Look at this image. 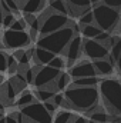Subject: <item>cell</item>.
Listing matches in <instances>:
<instances>
[{"mask_svg":"<svg viewBox=\"0 0 121 123\" xmlns=\"http://www.w3.org/2000/svg\"><path fill=\"white\" fill-rule=\"evenodd\" d=\"M91 7H93L91 12L94 17V25L101 31H113V29L120 22V12L103 3H97Z\"/></svg>","mask_w":121,"mask_h":123,"instance_id":"obj_4","label":"cell"},{"mask_svg":"<svg viewBox=\"0 0 121 123\" xmlns=\"http://www.w3.org/2000/svg\"><path fill=\"white\" fill-rule=\"evenodd\" d=\"M4 123H17V122H16V119H14L11 115H9V116L4 117Z\"/></svg>","mask_w":121,"mask_h":123,"instance_id":"obj_38","label":"cell"},{"mask_svg":"<svg viewBox=\"0 0 121 123\" xmlns=\"http://www.w3.org/2000/svg\"><path fill=\"white\" fill-rule=\"evenodd\" d=\"M73 116H74V115H73L71 112H68V110H61V112H59V113L56 115L53 123H70L71 119H73Z\"/></svg>","mask_w":121,"mask_h":123,"instance_id":"obj_25","label":"cell"},{"mask_svg":"<svg viewBox=\"0 0 121 123\" xmlns=\"http://www.w3.org/2000/svg\"><path fill=\"white\" fill-rule=\"evenodd\" d=\"M17 69H19L17 60H16L11 55H7V72H9L10 74H14V73H17Z\"/></svg>","mask_w":121,"mask_h":123,"instance_id":"obj_27","label":"cell"},{"mask_svg":"<svg viewBox=\"0 0 121 123\" xmlns=\"http://www.w3.org/2000/svg\"><path fill=\"white\" fill-rule=\"evenodd\" d=\"M63 55L66 56V59L68 62V66L71 67L83 55V37L78 36V34H74L73 39L68 42L67 47L64 49Z\"/></svg>","mask_w":121,"mask_h":123,"instance_id":"obj_10","label":"cell"},{"mask_svg":"<svg viewBox=\"0 0 121 123\" xmlns=\"http://www.w3.org/2000/svg\"><path fill=\"white\" fill-rule=\"evenodd\" d=\"M4 3L7 4V7H9V10H10V13H16V14H19V12H20V9H19V6H17V3L14 1V0H4Z\"/></svg>","mask_w":121,"mask_h":123,"instance_id":"obj_35","label":"cell"},{"mask_svg":"<svg viewBox=\"0 0 121 123\" xmlns=\"http://www.w3.org/2000/svg\"><path fill=\"white\" fill-rule=\"evenodd\" d=\"M51 102H53L57 107H67V106H66V99H64L63 92H57V93H56V94L53 96Z\"/></svg>","mask_w":121,"mask_h":123,"instance_id":"obj_31","label":"cell"},{"mask_svg":"<svg viewBox=\"0 0 121 123\" xmlns=\"http://www.w3.org/2000/svg\"><path fill=\"white\" fill-rule=\"evenodd\" d=\"M88 117H90V120L97 122V123H110L111 122V116H110V115L104 110V107H101V106H98L93 113H90Z\"/></svg>","mask_w":121,"mask_h":123,"instance_id":"obj_17","label":"cell"},{"mask_svg":"<svg viewBox=\"0 0 121 123\" xmlns=\"http://www.w3.org/2000/svg\"><path fill=\"white\" fill-rule=\"evenodd\" d=\"M49 9L51 12H54V13L63 14V16H67L68 14V9H67L66 0H50V7Z\"/></svg>","mask_w":121,"mask_h":123,"instance_id":"obj_21","label":"cell"},{"mask_svg":"<svg viewBox=\"0 0 121 123\" xmlns=\"http://www.w3.org/2000/svg\"><path fill=\"white\" fill-rule=\"evenodd\" d=\"M34 102H37L36 100V97H34V94L31 92H22V94L19 96V99L16 100V106L17 107H24V106H29V105H31V103H34Z\"/></svg>","mask_w":121,"mask_h":123,"instance_id":"obj_22","label":"cell"},{"mask_svg":"<svg viewBox=\"0 0 121 123\" xmlns=\"http://www.w3.org/2000/svg\"><path fill=\"white\" fill-rule=\"evenodd\" d=\"M100 0H90V3H91V6H94V4H97Z\"/></svg>","mask_w":121,"mask_h":123,"instance_id":"obj_40","label":"cell"},{"mask_svg":"<svg viewBox=\"0 0 121 123\" xmlns=\"http://www.w3.org/2000/svg\"><path fill=\"white\" fill-rule=\"evenodd\" d=\"M98 96L103 100V107L110 116H120L121 113V83L116 77L100 79Z\"/></svg>","mask_w":121,"mask_h":123,"instance_id":"obj_2","label":"cell"},{"mask_svg":"<svg viewBox=\"0 0 121 123\" xmlns=\"http://www.w3.org/2000/svg\"><path fill=\"white\" fill-rule=\"evenodd\" d=\"M103 4L114 9V10H118L120 12V7H121V0H103Z\"/></svg>","mask_w":121,"mask_h":123,"instance_id":"obj_33","label":"cell"},{"mask_svg":"<svg viewBox=\"0 0 121 123\" xmlns=\"http://www.w3.org/2000/svg\"><path fill=\"white\" fill-rule=\"evenodd\" d=\"M3 96H4V100L7 102V103H11V102H14V99H16V92H14V89H13V86L10 85V82H6L4 85H3Z\"/></svg>","mask_w":121,"mask_h":123,"instance_id":"obj_24","label":"cell"},{"mask_svg":"<svg viewBox=\"0 0 121 123\" xmlns=\"http://www.w3.org/2000/svg\"><path fill=\"white\" fill-rule=\"evenodd\" d=\"M6 70H7V55L3 50H0V73Z\"/></svg>","mask_w":121,"mask_h":123,"instance_id":"obj_34","label":"cell"},{"mask_svg":"<svg viewBox=\"0 0 121 123\" xmlns=\"http://www.w3.org/2000/svg\"><path fill=\"white\" fill-rule=\"evenodd\" d=\"M49 12L43 13L38 19H40V29H38V34L40 36H46V34H50L53 31H57L68 26V17L67 16H63L59 13H54L51 12L50 9H47Z\"/></svg>","mask_w":121,"mask_h":123,"instance_id":"obj_5","label":"cell"},{"mask_svg":"<svg viewBox=\"0 0 121 123\" xmlns=\"http://www.w3.org/2000/svg\"><path fill=\"white\" fill-rule=\"evenodd\" d=\"M78 23H80V26H86V25H93L94 23V17H93V12L90 10H87V12H84L81 16H78Z\"/></svg>","mask_w":121,"mask_h":123,"instance_id":"obj_26","label":"cell"},{"mask_svg":"<svg viewBox=\"0 0 121 123\" xmlns=\"http://www.w3.org/2000/svg\"><path fill=\"white\" fill-rule=\"evenodd\" d=\"M76 33L73 31V29L70 26H66L60 30L53 31L50 34H46V36H40L38 40H37V47H41V49H46L49 52H51L53 55H63L64 53V49L67 47L68 42L73 39Z\"/></svg>","mask_w":121,"mask_h":123,"instance_id":"obj_3","label":"cell"},{"mask_svg":"<svg viewBox=\"0 0 121 123\" xmlns=\"http://www.w3.org/2000/svg\"><path fill=\"white\" fill-rule=\"evenodd\" d=\"M73 80V86H78V87H95L100 82V79L97 76L93 77H81V79H71Z\"/></svg>","mask_w":121,"mask_h":123,"instance_id":"obj_20","label":"cell"},{"mask_svg":"<svg viewBox=\"0 0 121 123\" xmlns=\"http://www.w3.org/2000/svg\"><path fill=\"white\" fill-rule=\"evenodd\" d=\"M3 12H1V7H0V26H1V20H3Z\"/></svg>","mask_w":121,"mask_h":123,"instance_id":"obj_39","label":"cell"},{"mask_svg":"<svg viewBox=\"0 0 121 123\" xmlns=\"http://www.w3.org/2000/svg\"><path fill=\"white\" fill-rule=\"evenodd\" d=\"M47 66H50V67H53V69H57V70H60L66 66V62H64V59L61 57V56H54L51 60L49 62V64Z\"/></svg>","mask_w":121,"mask_h":123,"instance_id":"obj_28","label":"cell"},{"mask_svg":"<svg viewBox=\"0 0 121 123\" xmlns=\"http://www.w3.org/2000/svg\"><path fill=\"white\" fill-rule=\"evenodd\" d=\"M0 123H4V117H3V119H0Z\"/></svg>","mask_w":121,"mask_h":123,"instance_id":"obj_45","label":"cell"},{"mask_svg":"<svg viewBox=\"0 0 121 123\" xmlns=\"http://www.w3.org/2000/svg\"><path fill=\"white\" fill-rule=\"evenodd\" d=\"M44 3L46 0H26L20 10H23L27 14H34V13H38L44 7Z\"/></svg>","mask_w":121,"mask_h":123,"instance_id":"obj_15","label":"cell"},{"mask_svg":"<svg viewBox=\"0 0 121 123\" xmlns=\"http://www.w3.org/2000/svg\"><path fill=\"white\" fill-rule=\"evenodd\" d=\"M66 3L68 9V14H71L73 17H78L84 12L91 9L90 0H66Z\"/></svg>","mask_w":121,"mask_h":123,"instance_id":"obj_12","label":"cell"},{"mask_svg":"<svg viewBox=\"0 0 121 123\" xmlns=\"http://www.w3.org/2000/svg\"><path fill=\"white\" fill-rule=\"evenodd\" d=\"M110 123H121V122H120V120H118V122H110Z\"/></svg>","mask_w":121,"mask_h":123,"instance_id":"obj_46","label":"cell"},{"mask_svg":"<svg viewBox=\"0 0 121 123\" xmlns=\"http://www.w3.org/2000/svg\"><path fill=\"white\" fill-rule=\"evenodd\" d=\"M83 55L91 60H100L108 57V49L94 39H83Z\"/></svg>","mask_w":121,"mask_h":123,"instance_id":"obj_8","label":"cell"},{"mask_svg":"<svg viewBox=\"0 0 121 123\" xmlns=\"http://www.w3.org/2000/svg\"><path fill=\"white\" fill-rule=\"evenodd\" d=\"M43 106H44V109H46V110H47V112H49L51 116H53V113H56V110H57V106H56V105H54L51 100H49V102H44V103H43Z\"/></svg>","mask_w":121,"mask_h":123,"instance_id":"obj_36","label":"cell"},{"mask_svg":"<svg viewBox=\"0 0 121 123\" xmlns=\"http://www.w3.org/2000/svg\"><path fill=\"white\" fill-rule=\"evenodd\" d=\"M56 93L57 92H54V90H51V89H49V87H38L33 94H34V97H36L37 102H40V103L43 102V103H44V102L51 100Z\"/></svg>","mask_w":121,"mask_h":123,"instance_id":"obj_19","label":"cell"},{"mask_svg":"<svg viewBox=\"0 0 121 123\" xmlns=\"http://www.w3.org/2000/svg\"><path fill=\"white\" fill-rule=\"evenodd\" d=\"M59 74H60V70H57V69H53L50 66H38L37 70H36V74H34L33 85L37 89L38 87H46L50 83H53L57 79Z\"/></svg>","mask_w":121,"mask_h":123,"instance_id":"obj_9","label":"cell"},{"mask_svg":"<svg viewBox=\"0 0 121 123\" xmlns=\"http://www.w3.org/2000/svg\"><path fill=\"white\" fill-rule=\"evenodd\" d=\"M87 123H97V122H93V120H87Z\"/></svg>","mask_w":121,"mask_h":123,"instance_id":"obj_44","label":"cell"},{"mask_svg":"<svg viewBox=\"0 0 121 123\" xmlns=\"http://www.w3.org/2000/svg\"><path fill=\"white\" fill-rule=\"evenodd\" d=\"M71 85V77L67 72H60V74L57 76V79L54 80V86L57 89V92H63L66 90L68 86Z\"/></svg>","mask_w":121,"mask_h":123,"instance_id":"obj_18","label":"cell"},{"mask_svg":"<svg viewBox=\"0 0 121 123\" xmlns=\"http://www.w3.org/2000/svg\"><path fill=\"white\" fill-rule=\"evenodd\" d=\"M93 67H94L97 76H111L116 66H114V63L111 62L110 57H107V59L94 60L93 62Z\"/></svg>","mask_w":121,"mask_h":123,"instance_id":"obj_13","label":"cell"},{"mask_svg":"<svg viewBox=\"0 0 121 123\" xmlns=\"http://www.w3.org/2000/svg\"><path fill=\"white\" fill-rule=\"evenodd\" d=\"M16 20V16L13 13H9V14H4L3 16V20H1V27H4L6 30L10 29V26L13 25V22Z\"/></svg>","mask_w":121,"mask_h":123,"instance_id":"obj_32","label":"cell"},{"mask_svg":"<svg viewBox=\"0 0 121 123\" xmlns=\"http://www.w3.org/2000/svg\"><path fill=\"white\" fill-rule=\"evenodd\" d=\"M4 117V115H3V112H0V119H3Z\"/></svg>","mask_w":121,"mask_h":123,"instance_id":"obj_42","label":"cell"},{"mask_svg":"<svg viewBox=\"0 0 121 123\" xmlns=\"http://www.w3.org/2000/svg\"><path fill=\"white\" fill-rule=\"evenodd\" d=\"M68 74H70L71 79H81V77H93V76H97L95 74V70L93 67V62H87V60L74 63L70 67Z\"/></svg>","mask_w":121,"mask_h":123,"instance_id":"obj_11","label":"cell"},{"mask_svg":"<svg viewBox=\"0 0 121 123\" xmlns=\"http://www.w3.org/2000/svg\"><path fill=\"white\" fill-rule=\"evenodd\" d=\"M31 42L29 33L24 31H16L11 29H7L3 33V44L6 49H23L29 46Z\"/></svg>","mask_w":121,"mask_h":123,"instance_id":"obj_7","label":"cell"},{"mask_svg":"<svg viewBox=\"0 0 121 123\" xmlns=\"http://www.w3.org/2000/svg\"><path fill=\"white\" fill-rule=\"evenodd\" d=\"M0 49H1V46H0Z\"/></svg>","mask_w":121,"mask_h":123,"instance_id":"obj_47","label":"cell"},{"mask_svg":"<svg viewBox=\"0 0 121 123\" xmlns=\"http://www.w3.org/2000/svg\"><path fill=\"white\" fill-rule=\"evenodd\" d=\"M80 33L83 34V39H94L98 33H101V30L93 23V25H86V26H80Z\"/></svg>","mask_w":121,"mask_h":123,"instance_id":"obj_23","label":"cell"},{"mask_svg":"<svg viewBox=\"0 0 121 123\" xmlns=\"http://www.w3.org/2000/svg\"><path fill=\"white\" fill-rule=\"evenodd\" d=\"M9 82H10V85L13 86V89H14L16 94L24 92V89L27 87V82L24 80V76H23V73H20V72L14 73V74H13V77H11Z\"/></svg>","mask_w":121,"mask_h":123,"instance_id":"obj_16","label":"cell"},{"mask_svg":"<svg viewBox=\"0 0 121 123\" xmlns=\"http://www.w3.org/2000/svg\"><path fill=\"white\" fill-rule=\"evenodd\" d=\"M38 66H34V67H27L24 72H23V76H24V80L27 82V85L30 83L33 85V80H34V74H36V70H37Z\"/></svg>","mask_w":121,"mask_h":123,"instance_id":"obj_30","label":"cell"},{"mask_svg":"<svg viewBox=\"0 0 121 123\" xmlns=\"http://www.w3.org/2000/svg\"><path fill=\"white\" fill-rule=\"evenodd\" d=\"M26 27H27V25H26V22H24V19H23V17L16 19V20L13 22V25L10 26V29H11V30H16V31H24V30H26Z\"/></svg>","mask_w":121,"mask_h":123,"instance_id":"obj_29","label":"cell"},{"mask_svg":"<svg viewBox=\"0 0 121 123\" xmlns=\"http://www.w3.org/2000/svg\"><path fill=\"white\" fill-rule=\"evenodd\" d=\"M1 80H3V76H1V73H0V85H1Z\"/></svg>","mask_w":121,"mask_h":123,"instance_id":"obj_43","label":"cell"},{"mask_svg":"<svg viewBox=\"0 0 121 123\" xmlns=\"http://www.w3.org/2000/svg\"><path fill=\"white\" fill-rule=\"evenodd\" d=\"M3 109H4V103L0 102V112H3Z\"/></svg>","mask_w":121,"mask_h":123,"instance_id":"obj_41","label":"cell"},{"mask_svg":"<svg viewBox=\"0 0 121 123\" xmlns=\"http://www.w3.org/2000/svg\"><path fill=\"white\" fill-rule=\"evenodd\" d=\"M20 113L30 123H53V116L44 109L43 103L34 102L20 109Z\"/></svg>","mask_w":121,"mask_h":123,"instance_id":"obj_6","label":"cell"},{"mask_svg":"<svg viewBox=\"0 0 121 123\" xmlns=\"http://www.w3.org/2000/svg\"><path fill=\"white\" fill-rule=\"evenodd\" d=\"M54 56L56 55H53L51 52L41 49V47H34V52H33V59L36 62V66H47L49 62Z\"/></svg>","mask_w":121,"mask_h":123,"instance_id":"obj_14","label":"cell"},{"mask_svg":"<svg viewBox=\"0 0 121 123\" xmlns=\"http://www.w3.org/2000/svg\"><path fill=\"white\" fill-rule=\"evenodd\" d=\"M70 123H87V119H84L83 116H76V115H74Z\"/></svg>","mask_w":121,"mask_h":123,"instance_id":"obj_37","label":"cell"},{"mask_svg":"<svg viewBox=\"0 0 121 123\" xmlns=\"http://www.w3.org/2000/svg\"><path fill=\"white\" fill-rule=\"evenodd\" d=\"M64 99H66V109H76L80 112H88L91 107L98 105L100 96L98 89L95 87H78L70 85L64 90Z\"/></svg>","mask_w":121,"mask_h":123,"instance_id":"obj_1","label":"cell"}]
</instances>
